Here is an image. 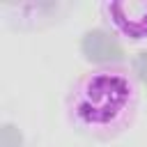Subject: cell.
Returning <instances> with one entry per match:
<instances>
[{"mask_svg": "<svg viewBox=\"0 0 147 147\" xmlns=\"http://www.w3.org/2000/svg\"><path fill=\"white\" fill-rule=\"evenodd\" d=\"M103 25L119 39L140 44L147 41V2L133 0H108L99 5Z\"/></svg>", "mask_w": 147, "mask_h": 147, "instance_id": "obj_2", "label": "cell"}, {"mask_svg": "<svg viewBox=\"0 0 147 147\" xmlns=\"http://www.w3.org/2000/svg\"><path fill=\"white\" fill-rule=\"evenodd\" d=\"M140 113V85L126 62H101L76 76L64 94V115L74 131L99 142L124 136Z\"/></svg>", "mask_w": 147, "mask_h": 147, "instance_id": "obj_1", "label": "cell"}]
</instances>
